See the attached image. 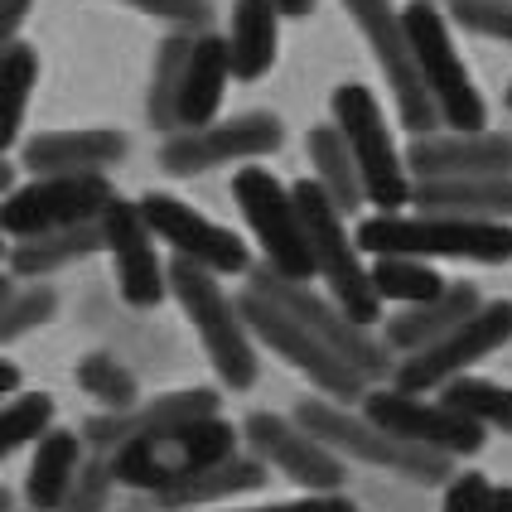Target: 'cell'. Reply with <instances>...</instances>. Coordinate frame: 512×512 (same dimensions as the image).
<instances>
[{"instance_id":"cell-1","label":"cell","mask_w":512,"mask_h":512,"mask_svg":"<svg viewBox=\"0 0 512 512\" xmlns=\"http://www.w3.org/2000/svg\"><path fill=\"white\" fill-rule=\"evenodd\" d=\"M358 252L368 256H445V261H512V223H474V218H440V213H372L353 232Z\"/></svg>"},{"instance_id":"cell-2","label":"cell","mask_w":512,"mask_h":512,"mask_svg":"<svg viewBox=\"0 0 512 512\" xmlns=\"http://www.w3.org/2000/svg\"><path fill=\"white\" fill-rule=\"evenodd\" d=\"M237 455V430L223 416H203V421H189V426L174 430H155V435H141L131 445L112 450V479L121 488H141V493H165V488L189 484L194 474L223 464V459Z\"/></svg>"},{"instance_id":"cell-3","label":"cell","mask_w":512,"mask_h":512,"mask_svg":"<svg viewBox=\"0 0 512 512\" xmlns=\"http://www.w3.org/2000/svg\"><path fill=\"white\" fill-rule=\"evenodd\" d=\"M295 426H305L324 445L343 459H358V464H372V469H387V474H401L411 484H450L455 479V459L435 455V450H421V445H406L397 435H387L382 426H372L368 416H353L348 406L329 397H305L295 406Z\"/></svg>"},{"instance_id":"cell-4","label":"cell","mask_w":512,"mask_h":512,"mask_svg":"<svg viewBox=\"0 0 512 512\" xmlns=\"http://www.w3.org/2000/svg\"><path fill=\"white\" fill-rule=\"evenodd\" d=\"M401 25L411 39V54H416V73L426 83L430 102L440 126H450L455 136H479L488 126V107L479 97V87L469 78L464 58H459L455 39H450V20L430 5V0H411L401 10Z\"/></svg>"},{"instance_id":"cell-5","label":"cell","mask_w":512,"mask_h":512,"mask_svg":"<svg viewBox=\"0 0 512 512\" xmlns=\"http://www.w3.org/2000/svg\"><path fill=\"white\" fill-rule=\"evenodd\" d=\"M295 199V213H300V228L310 237V256H314V276H324L329 290H334V305H339L358 329H372L382 319V300L372 295L368 266H363V252L358 242L343 228V213L324 199V189L314 179H300L290 189Z\"/></svg>"},{"instance_id":"cell-6","label":"cell","mask_w":512,"mask_h":512,"mask_svg":"<svg viewBox=\"0 0 512 512\" xmlns=\"http://www.w3.org/2000/svg\"><path fill=\"white\" fill-rule=\"evenodd\" d=\"M165 281H170L174 300L189 314L194 334H199L203 348H208L218 377L228 382L232 392H247L256 382V348H252L247 324H242L237 300H228V290L218 285L213 271H203V266L184 261V256H174L170 266H165Z\"/></svg>"},{"instance_id":"cell-7","label":"cell","mask_w":512,"mask_h":512,"mask_svg":"<svg viewBox=\"0 0 512 512\" xmlns=\"http://www.w3.org/2000/svg\"><path fill=\"white\" fill-rule=\"evenodd\" d=\"M334 131L343 136L358 179H363V203H372L377 213H401L411 203V179H406V160L392 145L387 116L377 107L372 87L343 83L334 87Z\"/></svg>"},{"instance_id":"cell-8","label":"cell","mask_w":512,"mask_h":512,"mask_svg":"<svg viewBox=\"0 0 512 512\" xmlns=\"http://www.w3.org/2000/svg\"><path fill=\"white\" fill-rule=\"evenodd\" d=\"M247 290L261 295V300H271V305H281L295 324H305L314 339L324 343V348H334L363 382L392 377V353H387V343L372 339L368 329H358L334 300H324L319 290H310V281H290V276H276L271 266H252V271H247Z\"/></svg>"},{"instance_id":"cell-9","label":"cell","mask_w":512,"mask_h":512,"mask_svg":"<svg viewBox=\"0 0 512 512\" xmlns=\"http://www.w3.org/2000/svg\"><path fill=\"white\" fill-rule=\"evenodd\" d=\"M503 343H512V300H493L479 305L459 329H450L445 339H435L421 353H406L397 368H392V387L397 392H416L426 397L435 387L455 382L474 363H484L488 353H498Z\"/></svg>"},{"instance_id":"cell-10","label":"cell","mask_w":512,"mask_h":512,"mask_svg":"<svg viewBox=\"0 0 512 512\" xmlns=\"http://www.w3.org/2000/svg\"><path fill=\"white\" fill-rule=\"evenodd\" d=\"M232 199L242 208L247 228L256 232L261 252H266V266L276 276H290V281H310L314 276V256H310V237L300 228V213H295V199L281 179L261 165H242L232 174Z\"/></svg>"},{"instance_id":"cell-11","label":"cell","mask_w":512,"mask_h":512,"mask_svg":"<svg viewBox=\"0 0 512 512\" xmlns=\"http://www.w3.org/2000/svg\"><path fill=\"white\" fill-rule=\"evenodd\" d=\"M112 199L116 194L107 174H49V179H34V184L10 189L0 199V232L29 242V237H44V232L97 223Z\"/></svg>"},{"instance_id":"cell-12","label":"cell","mask_w":512,"mask_h":512,"mask_svg":"<svg viewBox=\"0 0 512 512\" xmlns=\"http://www.w3.org/2000/svg\"><path fill=\"white\" fill-rule=\"evenodd\" d=\"M343 10H348L353 25L363 29L377 68L387 73L401 126L411 136H435L440 116H435V102H430L426 83L416 73V54H411V39H406V25H401V10H392V0H343Z\"/></svg>"},{"instance_id":"cell-13","label":"cell","mask_w":512,"mask_h":512,"mask_svg":"<svg viewBox=\"0 0 512 512\" xmlns=\"http://www.w3.org/2000/svg\"><path fill=\"white\" fill-rule=\"evenodd\" d=\"M237 310H242V324H247V334H252V339H261L271 353H281L295 372H305V377H310V382L329 401H339V406H348V401H363L368 382L348 368L334 348H324V343L314 339L305 324H295L281 305H271V300H261V295H252V290H247V295L237 300Z\"/></svg>"},{"instance_id":"cell-14","label":"cell","mask_w":512,"mask_h":512,"mask_svg":"<svg viewBox=\"0 0 512 512\" xmlns=\"http://www.w3.org/2000/svg\"><path fill=\"white\" fill-rule=\"evenodd\" d=\"M363 416L372 426H382L387 435H397L406 445H421L435 455H479L488 440V430L469 416H459L440 401H426L416 392H397V387H377L363 392Z\"/></svg>"},{"instance_id":"cell-15","label":"cell","mask_w":512,"mask_h":512,"mask_svg":"<svg viewBox=\"0 0 512 512\" xmlns=\"http://www.w3.org/2000/svg\"><path fill=\"white\" fill-rule=\"evenodd\" d=\"M281 141V116L242 112L232 121H213V126H199V131L170 136L160 145V170L174 174V179H189V174L218 170V165H232V160H261V155L281 150Z\"/></svg>"},{"instance_id":"cell-16","label":"cell","mask_w":512,"mask_h":512,"mask_svg":"<svg viewBox=\"0 0 512 512\" xmlns=\"http://www.w3.org/2000/svg\"><path fill=\"white\" fill-rule=\"evenodd\" d=\"M141 218L160 242H170L174 256L194 261V266L213 271V276H247V271H252L247 242H242L232 228H218L213 218L194 213L189 203L170 199V194H145Z\"/></svg>"},{"instance_id":"cell-17","label":"cell","mask_w":512,"mask_h":512,"mask_svg":"<svg viewBox=\"0 0 512 512\" xmlns=\"http://www.w3.org/2000/svg\"><path fill=\"white\" fill-rule=\"evenodd\" d=\"M247 445L261 464L281 469L290 484H300L305 493H343V459L334 450H324L305 426L285 421V416H271V411H256L247 416Z\"/></svg>"},{"instance_id":"cell-18","label":"cell","mask_w":512,"mask_h":512,"mask_svg":"<svg viewBox=\"0 0 512 512\" xmlns=\"http://www.w3.org/2000/svg\"><path fill=\"white\" fill-rule=\"evenodd\" d=\"M102 237H107V252H112V266H116V285H121L126 305H136V310L160 305L170 281H165V261L155 256V232L145 228L141 203H126V199L107 203Z\"/></svg>"},{"instance_id":"cell-19","label":"cell","mask_w":512,"mask_h":512,"mask_svg":"<svg viewBox=\"0 0 512 512\" xmlns=\"http://www.w3.org/2000/svg\"><path fill=\"white\" fill-rule=\"evenodd\" d=\"M406 170L421 179H512V136L479 131V136H411Z\"/></svg>"},{"instance_id":"cell-20","label":"cell","mask_w":512,"mask_h":512,"mask_svg":"<svg viewBox=\"0 0 512 512\" xmlns=\"http://www.w3.org/2000/svg\"><path fill=\"white\" fill-rule=\"evenodd\" d=\"M203 416H218V392H213V387H184V392H165V397H155V401H141V406H131V411L92 416L83 426V440L112 455V450L141 440V435L189 426V421H203Z\"/></svg>"},{"instance_id":"cell-21","label":"cell","mask_w":512,"mask_h":512,"mask_svg":"<svg viewBox=\"0 0 512 512\" xmlns=\"http://www.w3.org/2000/svg\"><path fill=\"white\" fill-rule=\"evenodd\" d=\"M479 305H484V295L474 281H445V290L430 305H411L397 319H387L382 343H387V353H421L435 339H445L450 329H459Z\"/></svg>"},{"instance_id":"cell-22","label":"cell","mask_w":512,"mask_h":512,"mask_svg":"<svg viewBox=\"0 0 512 512\" xmlns=\"http://www.w3.org/2000/svg\"><path fill=\"white\" fill-rule=\"evenodd\" d=\"M126 136L121 131H44L25 145V170L34 179L49 174H102L107 165H121Z\"/></svg>"},{"instance_id":"cell-23","label":"cell","mask_w":512,"mask_h":512,"mask_svg":"<svg viewBox=\"0 0 512 512\" xmlns=\"http://www.w3.org/2000/svg\"><path fill=\"white\" fill-rule=\"evenodd\" d=\"M232 63H228V44L223 34H194V54L184 63V78H179V102H174V126L179 131H199L213 126V112L223 107V92H228Z\"/></svg>"},{"instance_id":"cell-24","label":"cell","mask_w":512,"mask_h":512,"mask_svg":"<svg viewBox=\"0 0 512 512\" xmlns=\"http://www.w3.org/2000/svg\"><path fill=\"white\" fill-rule=\"evenodd\" d=\"M411 203L440 218L512 223V179H421L411 184Z\"/></svg>"},{"instance_id":"cell-25","label":"cell","mask_w":512,"mask_h":512,"mask_svg":"<svg viewBox=\"0 0 512 512\" xmlns=\"http://www.w3.org/2000/svg\"><path fill=\"white\" fill-rule=\"evenodd\" d=\"M228 63L237 83H256L276 68L281 54V10L271 0H232V20H228Z\"/></svg>"},{"instance_id":"cell-26","label":"cell","mask_w":512,"mask_h":512,"mask_svg":"<svg viewBox=\"0 0 512 512\" xmlns=\"http://www.w3.org/2000/svg\"><path fill=\"white\" fill-rule=\"evenodd\" d=\"M256 488H266V464H261L256 455H232V459H223V464H213V469L194 474L189 484L155 493V503H160L165 512H203V508L228 503V498L256 493Z\"/></svg>"},{"instance_id":"cell-27","label":"cell","mask_w":512,"mask_h":512,"mask_svg":"<svg viewBox=\"0 0 512 512\" xmlns=\"http://www.w3.org/2000/svg\"><path fill=\"white\" fill-rule=\"evenodd\" d=\"M83 469V440L73 430H44L25 474V498L34 512H58Z\"/></svg>"},{"instance_id":"cell-28","label":"cell","mask_w":512,"mask_h":512,"mask_svg":"<svg viewBox=\"0 0 512 512\" xmlns=\"http://www.w3.org/2000/svg\"><path fill=\"white\" fill-rule=\"evenodd\" d=\"M305 150H310V170H314V184L324 189V199L339 208L343 218L363 208V179H358V165L348 155V145L334 126H314L305 136Z\"/></svg>"},{"instance_id":"cell-29","label":"cell","mask_w":512,"mask_h":512,"mask_svg":"<svg viewBox=\"0 0 512 512\" xmlns=\"http://www.w3.org/2000/svg\"><path fill=\"white\" fill-rule=\"evenodd\" d=\"M107 252V237H102V218L97 223H78V228H63V232H44V237H29L10 252V266L20 276H49V271H63L83 256Z\"/></svg>"},{"instance_id":"cell-30","label":"cell","mask_w":512,"mask_h":512,"mask_svg":"<svg viewBox=\"0 0 512 512\" xmlns=\"http://www.w3.org/2000/svg\"><path fill=\"white\" fill-rule=\"evenodd\" d=\"M368 281L377 300H392V305H430L440 290H445V276L416 261V256H372L368 266Z\"/></svg>"},{"instance_id":"cell-31","label":"cell","mask_w":512,"mask_h":512,"mask_svg":"<svg viewBox=\"0 0 512 512\" xmlns=\"http://www.w3.org/2000/svg\"><path fill=\"white\" fill-rule=\"evenodd\" d=\"M189 54H194V34H189V29L165 34V44L155 49L150 97H145V116H150V126H155V131H174V102H179V78H184Z\"/></svg>"},{"instance_id":"cell-32","label":"cell","mask_w":512,"mask_h":512,"mask_svg":"<svg viewBox=\"0 0 512 512\" xmlns=\"http://www.w3.org/2000/svg\"><path fill=\"white\" fill-rule=\"evenodd\" d=\"M440 406H450L459 416L479 421L484 430L512 435V387H503V382H488V377H469V372H464V377L440 387Z\"/></svg>"},{"instance_id":"cell-33","label":"cell","mask_w":512,"mask_h":512,"mask_svg":"<svg viewBox=\"0 0 512 512\" xmlns=\"http://www.w3.org/2000/svg\"><path fill=\"white\" fill-rule=\"evenodd\" d=\"M34 83H39V54L29 44H10L0 54V150H10L20 136Z\"/></svg>"},{"instance_id":"cell-34","label":"cell","mask_w":512,"mask_h":512,"mask_svg":"<svg viewBox=\"0 0 512 512\" xmlns=\"http://www.w3.org/2000/svg\"><path fill=\"white\" fill-rule=\"evenodd\" d=\"M54 421V397L49 392H25L10 406H0V459L15 455L20 445H34Z\"/></svg>"},{"instance_id":"cell-35","label":"cell","mask_w":512,"mask_h":512,"mask_svg":"<svg viewBox=\"0 0 512 512\" xmlns=\"http://www.w3.org/2000/svg\"><path fill=\"white\" fill-rule=\"evenodd\" d=\"M78 382H83L97 401H107L112 411H131V406H136V382H131V372L121 368V363H112V358H102V353L83 358Z\"/></svg>"},{"instance_id":"cell-36","label":"cell","mask_w":512,"mask_h":512,"mask_svg":"<svg viewBox=\"0 0 512 512\" xmlns=\"http://www.w3.org/2000/svg\"><path fill=\"white\" fill-rule=\"evenodd\" d=\"M450 20L464 34L512 44V0H450Z\"/></svg>"},{"instance_id":"cell-37","label":"cell","mask_w":512,"mask_h":512,"mask_svg":"<svg viewBox=\"0 0 512 512\" xmlns=\"http://www.w3.org/2000/svg\"><path fill=\"white\" fill-rule=\"evenodd\" d=\"M112 464L107 459H83V469H78V479L68 488V498H63V508L58 512H107L112 503Z\"/></svg>"},{"instance_id":"cell-38","label":"cell","mask_w":512,"mask_h":512,"mask_svg":"<svg viewBox=\"0 0 512 512\" xmlns=\"http://www.w3.org/2000/svg\"><path fill=\"white\" fill-rule=\"evenodd\" d=\"M49 314H54V290H44V285H39V290H25V295H10V300L0 305V343L39 329Z\"/></svg>"},{"instance_id":"cell-39","label":"cell","mask_w":512,"mask_h":512,"mask_svg":"<svg viewBox=\"0 0 512 512\" xmlns=\"http://www.w3.org/2000/svg\"><path fill=\"white\" fill-rule=\"evenodd\" d=\"M121 5H131L141 15H155V20H165L174 29H189V34H203L213 25V5L208 0H121Z\"/></svg>"},{"instance_id":"cell-40","label":"cell","mask_w":512,"mask_h":512,"mask_svg":"<svg viewBox=\"0 0 512 512\" xmlns=\"http://www.w3.org/2000/svg\"><path fill=\"white\" fill-rule=\"evenodd\" d=\"M488 498H493V484L484 474H455L445 484V508L440 512H488Z\"/></svg>"},{"instance_id":"cell-41","label":"cell","mask_w":512,"mask_h":512,"mask_svg":"<svg viewBox=\"0 0 512 512\" xmlns=\"http://www.w3.org/2000/svg\"><path fill=\"white\" fill-rule=\"evenodd\" d=\"M203 512H358L343 493H310L295 503H266V508H203Z\"/></svg>"},{"instance_id":"cell-42","label":"cell","mask_w":512,"mask_h":512,"mask_svg":"<svg viewBox=\"0 0 512 512\" xmlns=\"http://www.w3.org/2000/svg\"><path fill=\"white\" fill-rule=\"evenodd\" d=\"M29 5H34V0H0V54L15 44V34H20V25H25Z\"/></svg>"},{"instance_id":"cell-43","label":"cell","mask_w":512,"mask_h":512,"mask_svg":"<svg viewBox=\"0 0 512 512\" xmlns=\"http://www.w3.org/2000/svg\"><path fill=\"white\" fill-rule=\"evenodd\" d=\"M271 5H276L281 15H290V20H305L314 10V0H271Z\"/></svg>"},{"instance_id":"cell-44","label":"cell","mask_w":512,"mask_h":512,"mask_svg":"<svg viewBox=\"0 0 512 512\" xmlns=\"http://www.w3.org/2000/svg\"><path fill=\"white\" fill-rule=\"evenodd\" d=\"M15 387H20V368H15V363H5V358H0V397H10V392H15Z\"/></svg>"},{"instance_id":"cell-45","label":"cell","mask_w":512,"mask_h":512,"mask_svg":"<svg viewBox=\"0 0 512 512\" xmlns=\"http://www.w3.org/2000/svg\"><path fill=\"white\" fill-rule=\"evenodd\" d=\"M488 512H512V488H493V498H488Z\"/></svg>"},{"instance_id":"cell-46","label":"cell","mask_w":512,"mask_h":512,"mask_svg":"<svg viewBox=\"0 0 512 512\" xmlns=\"http://www.w3.org/2000/svg\"><path fill=\"white\" fill-rule=\"evenodd\" d=\"M15 189V170H10V160H5V150H0V199Z\"/></svg>"},{"instance_id":"cell-47","label":"cell","mask_w":512,"mask_h":512,"mask_svg":"<svg viewBox=\"0 0 512 512\" xmlns=\"http://www.w3.org/2000/svg\"><path fill=\"white\" fill-rule=\"evenodd\" d=\"M5 300H10V281L0 276V305H5Z\"/></svg>"},{"instance_id":"cell-48","label":"cell","mask_w":512,"mask_h":512,"mask_svg":"<svg viewBox=\"0 0 512 512\" xmlns=\"http://www.w3.org/2000/svg\"><path fill=\"white\" fill-rule=\"evenodd\" d=\"M0 512H10V493L5 488H0Z\"/></svg>"},{"instance_id":"cell-49","label":"cell","mask_w":512,"mask_h":512,"mask_svg":"<svg viewBox=\"0 0 512 512\" xmlns=\"http://www.w3.org/2000/svg\"><path fill=\"white\" fill-rule=\"evenodd\" d=\"M508 112H512V83H508Z\"/></svg>"},{"instance_id":"cell-50","label":"cell","mask_w":512,"mask_h":512,"mask_svg":"<svg viewBox=\"0 0 512 512\" xmlns=\"http://www.w3.org/2000/svg\"><path fill=\"white\" fill-rule=\"evenodd\" d=\"M0 252H5V247H0Z\"/></svg>"}]
</instances>
